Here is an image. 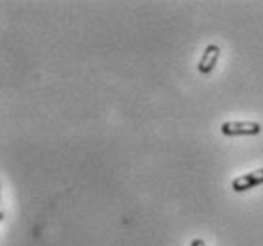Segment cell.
Listing matches in <instances>:
<instances>
[{
	"instance_id": "cell-1",
	"label": "cell",
	"mask_w": 263,
	"mask_h": 246,
	"mask_svg": "<svg viewBox=\"0 0 263 246\" xmlns=\"http://www.w3.org/2000/svg\"><path fill=\"white\" fill-rule=\"evenodd\" d=\"M221 133L228 137H248V135H259L261 125L257 121H226L221 123Z\"/></svg>"
},
{
	"instance_id": "cell-2",
	"label": "cell",
	"mask_w": 263,
	"mask_h": 246,
	"mask_svg": "<svg viewBox=\"0 0 263 246\" xmlns=\"http://www.w3.org/2000/svg\"><path fill=\"white\" fill-rule=\"evenodd\" d=\"M263 184V168L259 171H254V173H248V174H242L239 178H235L233 180V192H246V190H252V187L259 186Z\"/></svg>"
},
{
	"instance_id": "cell-3",
	"label": "cell",
	"mask_w": 263,
	"mask_h": 246,
	"mask_svg": "<svg viewBox=\"0 0 263 246\" xmlns=\"http://www.w3.org/2000/svg\"><path fill=\"white\" fill-rule=\"evenodd\" d=\"M220 48L216 46V44H210V46H206V49H204L203 57H201V61H199L197 65V70L201 74H209L212 68L216 66V63H218V59H220Z\"/></svg>"
},
{
	"instance_id": "cell-4",
	"label": "cell",
	"mask_w": 263,
	"mask_h": 246,
	"mask_svg": "<svg viewBox=\"0 0 263 246\" xmlns=\"http://www.w3.org/2000/svg\"><path fill=\"white\" fill-rule=\"evenodd\" d=\"M192 246H204V242H203L201 239H195V240L192 242Z\"/></svg>"
}]
</instances>
